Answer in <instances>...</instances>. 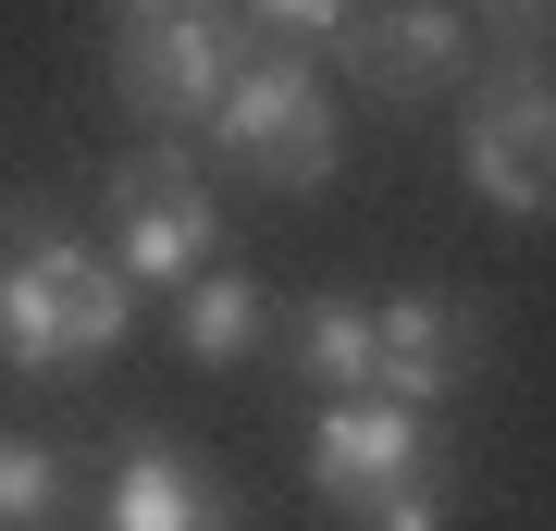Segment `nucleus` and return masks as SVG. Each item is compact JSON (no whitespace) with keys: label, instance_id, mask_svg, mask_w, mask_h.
Segmentation results:
<instances>
[{"label":"nucleus","instance_id":"nucleus-1","mask_svg":"<svg viewBox=\"0 0 556 531\" xmlns=\"http://www.w3.org/2000/svg\"><path fill=\"white\" fill-rule=\"evenodd\" d=\"M137 334V285L112 248L62 236L38 198H0V371L13 383H75Z\"/></svg>","mask_w":556,"mask_h":531},{"label":"nucleus","instance_id":"nucleus-2","mask_svg":"<svg viewBox=\"0 0 556 531\" xmlns=\"http://www.w3.org/2000/svg\"><path fill=\"white\" fill-rule=\"evenodd\" d=\"M260 25L236 0H100V62H112V99L149 124V137H199L223 112V87L248 75Z\"/></svg>","mask_w":556,"mask_h":531},{"label":"nucleus","instance_id":"nucleus-3","mask_svg":"<svg viewBox=\"0 0 556 531\" xmlns=\"http://www.w3.org/2000/svg\"><path fill=\"white\" fill-rule=\"evenodd\" d=\"M309 494H321L346 531H445V519H457V470H445L433 420L396 408V395L309 408Z\"/></svg>","mask_w":556,"mask_h":531},{"label":"nucleus","instance_id":"nucleus-4","mask_svg":"<svg viewBox=\"0 0 556 531\" xmlns=\"http://www.w3.org/2000/svg\"><path fill=\"white\" fill-rule=\"evenodd\" d=\"M199 149L223 161V174H248V186H334V161H346V112H334V87H321V62L309 50H273L260 38L248 50V75L223 87V112L199 124Z\"/></svg>","mask_w":556,"mask_h":531},{"label":"nucleus","instance_id":"nucleus-5","mask_svg":"<svg viewBox=\"0 0 556 531\" xmlns=\"http://www.w3.org/2000/svg\"><path fill=\"white\" fill-rule=\"evenodd\" d=\"M100 211H112V260H124L137 296H186L223 260V198H211L199 161H186V137L124 149L112 174H100Z\"/></svg>","mask_w":556,"mask_h":531},{"label":"nucleus","instance_id":"nucleus-6","mask_svg":"<svg viewBox=\"0 0 556 531\" xmlns=\"http://www.w3.org/2000/svg\"><path fill=\"white\" fill-rule=\"evenodd\" d=\"M457 174L482 186V211L556 223V62H482L457 87Z\"/></svg>","mask_w":556,"mask_h":531},{"label":"nucleus","instance_id":"nucleus-7","mask_svg":"<svg viewBox=\"0 0 556 531\" xmlns=\"http://www.w3.org/2000/svg\"><path fill=\"white\" fill-rule=\"evenodd\" d=\"M470 50H482L470 0H358V25L334 38V62L358 87H383V99H457L470 87Z\"/></svg>","mask_w":556,"mask_h":531},{"label":"nucleus","instance_id":"nucleus-8","mask_svg":"<svg viewBox=\"0 0 556 531\" xmlns=\"http://www.w3.org/2000/svg\"><path fill=\"white\" fill-rule=\"evenodd\" d=\"M371 321H383V395H396V408H420V420H433L445 395L482 371V309H470V296H445V285L371 296Z\"/></svg>","mask_w":556,"mask_h":531},{"label":"nucleus","instance_id":"nucleus-9","mask_svg":"<svg viewBox=\"0 0 556 531\" xmlns=\"http://www.w3.org/2000/svg\"><path fill=\"white\" fill-rule=\"evenodd\" d=\"M100 531H236V494H223V470H199L186 445L124 433L112 470H100Z\"/></svg>","mask_w":556,"mask_h":531},{"label":"nucleus","instance_id":"nucleus-10","mask_svg":"<svg viewBox=\"0 0 556 531\" xmlns=\"http://www.w3.org/2000/svg\"><path fill=\"white\" fill-rule=\"evenodd\" d=\"M285 371L309 383V408H346V395H383V321H371V296H309L298 309V334H285Z\"/></svg>","mask_w":556,"mask_h":531},{"label":"nucleus","instance_id":"nucleus-11","mask_svg":"<svg viewBox=\"0 0 556 531\" xmlns=\"http://www.w3.org/2000/svg\"><path fill=\"white\" fill-rule=\"evenodd\" d=\"M260 334H273V296H260L236 260H211V273L174 296V346L199 358V371H236V358H260Z\"/></svg>","mask_w":556,"mask_h":531},{"label":"nucleus","instance_id":"nucleus-12","mask_svg":"<svg viewBox=\"0 0 556 531\" xmlns=\"http://www.w3.org/2000/svg\"><path fill=\"white\" fill-rule=\"evenodd\" d=\"M75 507V457L50 433H0V531H62Z\"/></svg>","mask_w":556,"mask_h":531},{"label":"nucleus","instance_id":"nucleus-13","mask_svg":"<svg viewBox=\"0 0 556 531\" xmlns=\"http://www.w3.org/2000/svg\"><path fill=\"white\" fill-rule=\"evenodd\" d=\"M236 13H248L273 50H309V62H321V50H334L346 25H358V0H236Z\"/></svg>","mask_w":556,"mask_h":531},{"label":"nucleus","instance_id":"nucleus-14","mask_svg":"<svg viewBox=\"0 0 556 531\" xmlns=\"http://www.w3.org/2000/svg\"><path fill=\"white\" fill-rule=\"evenodd\" d=\"M470 25L495 38V62H544V38H556V0H470Z\"/></svg>","mask_w":556,"mask_h":531}]
</instances>
